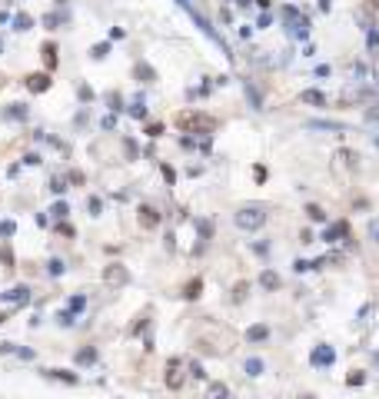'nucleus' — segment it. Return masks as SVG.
<instances>
[{
	"label": "nucleus",
	"mask_w": 379,
	"mask_h": 399,
	"mask_svg": "<svg viewBox=\"0 0 379 399\" xmlns=\"http://www.w3.org/2000/svg\"><path fill=\"white\" fill-rule=\"evenodd\" d=\"M266 223V213L259 210V206H243V210H236V226L240 230H259Z\"/></svg>",
	"instance_id": "1"
},
{
	"label": "nucleus",
	"mask_w": 379,
	"mask_h": 399,
	"mask_svg": "<svg viewBox=\"0 0 379 399\" xmlns=\"http://www.w3.org/2000/svg\"><path fill=\"white\" fill-rule=\"evenodd\" d=\"M336 353L329 346H319V349H313V366H333Z\"/></svg>",
	"instance_id": "2"
},
{
	"label": "nucleus",
	"mask_w": 379,
	"mask_h": 399,
	"mask_svg": "<svg viewBox=\"0 0 379 399\" xmlns=\"http://www.w3.org/2000/svg\"><path fill=\"white\" fill-rule=\"evenodd\" d=\"M27 299H30V289L27 286H13L3 293V303H27Z\"/></svg>",
	"instance_id": "3"
},
{
	"label": "nucleus",
	"mask_w": 379,
	"mask_h": 399,
	"mask_svg": "<svg viewBox=\"0 0 379 399\" xmlns=\"http://www.w3.org/2000/svg\"><path fill=\"white\" fill-rule=\"evenodd\" d=\"M103 279H107L110 286H120V283H126V269H123V266H110V269L103 273Z\"/></svg>",
	"instance_id": "4"
},
{
	"label": "nucleus",
	"mask_w": 379,
	"mask_h": 399,
	"mask_svg": "<svg viewBox=\"0 0 379 399\" xmlns=\"http://www.w3.org/2000/svg\"><path fill=\"white\" fill-rule=\"evenodd\" d=\"M259 373H263V359H256V356L246 359V376H259Z\"/></svg>",
	"instance_id": "5"
},
{
	"label": "nucleus",
	"mask_w": 379,
	"mask_h": 399,
	"mask_svg": "<svg viewBox=\"0 0 379 399\" xmlns=\"http://www.w3.org/2000/svg\"><path fill=\"white\" fill-rule=\"evenodd\" d=\"M259 283H263V286H266V289H276V286H279L276 273H269V269H266V273H263V276H259Z\"/></svg>",
	"instance_id": "6"
},
{
	"label": "nucleus",
	"mask_w": 379,
	"mask_h": 399,
	"mask_svg": "<svg viewBox=\"0 0 379 399\" xmlns=\"http://www.w3.org/2000/svg\"><path fill=\"white\" fill-rule=\"evenodd\" d=\"M303 100H306V103H326V97H323V93H316V90H306Z\"/></svg>",
	"instance_id": "7"
},
{
	"label": "nucleus",
	"mask_w": 379,
	"mask_h": 399,
	"mask_svg": "<svg viewBox=\"0 0 379 399\" xmlns=\"http://www.w3.org/2000/svg\"><path fill=\"white\" fill-rule=\"evenodd\" d=\"M140 223H143V226H153V223H156L153 210H140Z\"/></svg>",
	"instance_id": "8"
},
{
	"label": "nucleus",
	"mask_w": 379,
	"mask_h": 399,
	"mask_svg": "<svg viewBox=\"0 0 379 399\" xmlns=\"http://www.w3.org/2000/svg\"><path fill=\"white\" fill-rule=\"evenodd\" d=\"M30 90H47V77H40V73L30 77Z\"/></svg>",
	"instance_id": "9"
},
{
	"label": "nucleus",
	"mask_w": 379,
	"mask_h": 399,
	"mask_svg": "<svg viewBox=\"0 0 379 399\" xmlns=\"http://www.w3.org/2000/svg\"><path fill=\"white\" fill-rule=\"evenodd\" d=\"M13 23H17V30H30V23H34V20H30L27 13H20V17H17Z\"/></svg>",
	"instance_id": "10"
},
{
	"label": "nucleus",
	"mask_w": 379,
	"mask_h": 399,
	"mask_svg": "<svg viewBox=\"0 0 379 399\" xmlns=\"http://www.w3.org/2000/svg\"><path fill=\"white\" fill-rule=\"evenodd\" d=\"M250 339H266V326H253V330H250Z\"/></svg>",
	"instance_id": "11"
},
{
	"label": "nucleus",
	"mask_w": 379,
	"mask_h": 399,
	"mask_svg": "<svg viewBox=\"0 0 379 399\" xmlns=\"http://www.w3.org/2000/svg\"><path fill=\"white\" fill-rule=\"evenodd\" d=\"M13 230H17V226H13L10 220H3V223H0V236H13Z\"/></svg>",
	"instance_id": "12"
},
{
	"label": "nucleus",
	"mask_w": 379,
	"mask_h": 399,
	"mask_svg": "<svg viewBox=\"0 0 379 399\" xmlns=\"http://www.w3.org/2000/svg\"><path fill=\"white\" fill-rule=\"evenodd\" d=\"M77 359H80V363H93V359H97V353H93V349H83Z\"/></svg>",
	"instance_id": "13"
},
{
	"label": "nucleus",
	"mask_w": 379,
	"mask_h": 399,
	"mask_svg": "<svg viewBox=\"0 0 379 399\" xmlns=\"http://www.w3.org/2000/svg\"><path fill=\"white\" fill-rule=\"evenodd\" d=\"M50 213H54L57 220H60V216H67V203H57V206H54V210H50Z\"/></svg>",
	"instance_id": "14"
},
{
	"label": "nucleus",
	"mask_w": 379,
	"mask_h": 399,
	"mask_svg": "<svg viewBox=\"0 0 379 399\" xmlns=\"http://www.w3.org/2000/svg\"><path fill=\"white\" fill-rule=\"evenodd\" d=\"M369 236H373V240L379 243V220H373V223H369Z\"/></svg>",
	"instance_id": "15"
},
{
	"label": "nucleus",
	"mask_w": 379,
	"mask_h": 399,
	"mask_svg": "<svg viewBox=\"0 0 379 399\" xmlns=\"http://www.w3.org/2000/svg\"><path fill=\"white\" fill-rule=\"evenodd\" d=\"M310 216H313V220H326V213L319 210V206H310Z\"/></svg>",
	"instance_id": "16"
},
{
	"label": "nucleus",
	"mask_w": 379,
	"mask_h": 399,
	"mask_svg": "<svg viewBox=\"0 0 379 399\" xmlns=\"http://www.w3.org/2000/svg\"><path fill=\"white\" fill-rule=\"evenodd\" d=\"M50 273H54V276H57V273H63V263H60V260H50Z\"/></svg>",
	"instance_id": "17"
},
{
	"label": "nucleus",
	"mask_w": 379,
	"mask_h": 399,
	"mask_svg": "<svg viewBox=\"0 0 379 399\" xmlns=\"http://www.w3.org/2000/svg\"><path fill=\"white\" fill-rule=\"evenodd\" d=\"M107 50H110V47H107V44H100V47H93V57H97V60H100V57H107Z\"/></svg>",
	"instance_id": "18"
},
{
	"label": "nucleus",
	"mask_w": 379,
	"mask_h": 399,
	"mask_svg": "<svg viewBox=\"0 0 379 399\" xmlns=\"http://www.w3.org/2000/svg\"><path fill=\"white\" fill-rule=\"evenodd\" d=\"M50 190H54V193H63L67 187H63V180H54V183H50Z\"/></svg>",
	"instance_id": "19"
},
{
	"label": "nucleus",
	"mask_w": 379,
	"mask_h": 399,
	"mask_svg": "<svg viewBox=\"0 0 379 399\" xmlns=\"http://www.w3.org/2000/svg\"><path fill=\"white\" fill-rule=\"evenodd\" d=\"M0 50H3V40H0Z\"/></svg>",
	"instance_id": "20"
}]
</instances>
